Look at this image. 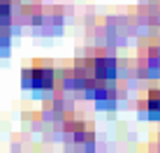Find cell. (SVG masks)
<instances>
[{
	"mask_svg": "<svg viewBox=\"0 0 160 153\" xmlns=\"http://www.w3.org/2000/svg\"><path fill=\"white\" fill-rule=\"evenodd\" d=\"M23 86L26 88H51L53 86V72L49 67H28L23 70Z\"/></svg>",
	"mask_w": 160,
	"mask_h": 153,
	"instance_id": "6da1fadb",
	"label": "cell"
},
{
	"mask_svg": "<svg viewBox=\"0 0 160 153\" xmlns=\"http://www.w3.org/2000/svg\"><path fill=\"white\" fill-rule=\"evenodd\" d=\"M116 76V58L112 53H100L93 58V79L109 81Z\"/></svg>",
	"mask_w": 160,
	"mask_h": 153,
	"instance_id": "7a4b0ae2",
	"label": "cell"
},
{
	"mask_svg": "<svg viewBox=\"0 0 160 153\" xmlns=\"http://www.w3.org/2000/svg\"><path fill=\"white\" fill-rule=\"evenodd\" d=\"M142 107H144L151 116H160V88H151L148 91L146 100L142 102Z\"/></svg>",
	"mask_w": 160,
	"mask_h": 153,
	"instance_id": "3957f363",
	"label": "cell"
},
{
	"mask_svg": "<svg viewBox=\"0 0 160 153\" xmlns=\"http://www.w3.org/2000/svg\"><path fill=\"white\" fill-rule=\"evenodd\" d=\"M146 63L151 65V67H160V47H153L151 51H148Z\"/></svg>",
	"mask_w": 160,
	"mask_h": 153,
	"instance_id": "277c9868",
	"label": "cell"
},
{
	"mask_svg": "<svg viewBox=\"0 0 160 153\" xmlns=\"http://www.w3.org/2000/svg\"><path fill=\"white\" fill-rule=\"evenodd\" d=\"M9 14V0H0V19Z\"/></svg>",
	"mask_w": 160,
	"mask_h": 153,
	"instance_id": "5b68a950",
	"label": "cell"
}]
</instances>
